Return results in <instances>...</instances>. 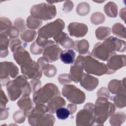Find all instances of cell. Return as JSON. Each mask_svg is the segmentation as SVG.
Masks as SVG:
<instances>
[{
    "instance_id": "obj_19",
    "label": "cell",
    "mask_w": 126,
    "mask_h": 126,
    "mask_svg": "<svg viewBox=\"0 0 126 126\" xmlns=\"http://www.w3.org/2000/svg\"><path fill=\"white\" fill-rule=\"evenodd\" d=\"M53 38L56 43L60 44L64 48L69 49L74 47V42L73 40L70 38L66 33L63 32L54 36Z\"/></svg>"
},
{
    "instance_id": "obj_33",
    "label": "cell",
    "mask_w": 126,
    "mask_h": 126,
    "mask_svg": "<svg viewBox=\"0 0 126 126\" xmlns=\"http://www.w3.org/2000/svg\"><path fill=\"white\" fill-rule=\"evenodd\" d=\"M42 25L41 20L30 16L27 19V26L30 29H36Z\"/></svg>"
},
{
    "instance_id": "obj_4",
    "label": "cell",
    "mask_w": 126,
    "mask_h": 126,
    "mask_svg": "<svg viewBox=\"0 0 126 126\" xmlns=\"http://www.w3.org/2000/svg\"><path fill=\"white\" fill-rule=\"evenodd\" d=\"M60 95L57 86L52 83H48L33 93V101L36 105L44 104L54 97Z\"/></svg>"
},
{
    "instance_id": "obj_13",
    "label": "cell",
    "mask_w": 126,
    "mask_h": 126,
    "mask_svg": "<svg viewBox=\"0 0 126 126\" xmlns=\"http://www.w3.org/2000/svg\"><path fill=\"white\" fill-rule=\"evenodd\" d=\"M48 112L47 105L44 104H36L28 115V121L32 126H38V124L43 116Z\"/></svg>"
},
{
    "instance_id": "obj_26",
    "label": "cell",
    "mask_w": 126,
    "mask_h": 126,
    "mask_svg": "<svg viewBox=\"0 0 126 126\" xmlns=\"http://www.w3.org/2000/svg\"><path fill=\"white\" fill-rule=\"evenodd\" d=\"M89 44L86 39L77 40L74 42L73 48L80 54H85L88 52Z\"/></svg>"
},
{
    "instance_id": "obj_38",
    "label": "cell",
    "mask_w": 126,
    "mask_h": 126,
    "mask_svg": "<svg viewBox=\"0 0 126 126\" xmlns=\"http://www.w3.org/2000/svg\"><path fill=\"white\" fill-rule=\"evenodd\" d=\"M1 33L6 34L10 39H13L19 35V30L15 27H11L6 31Z\"/></svg>"
},
{
    "instance_id": "obj_49",
    "label": "cell",
    "mask_w": 126,
    "mask_h": 126,
    "mask_svg": "<svg viewBox=\"0 0 126 126\" xmlns=\"http://www.w3.org/2000/svg\"><path fill=\"white\" fill-rule=\"evenodd\" d=\"M67 108L69 110L70 112V114L72 115L76 110L77 107L76 105L72 104H68L67 107Z\"/></svg>"
},
{
    "instance_id": "obj_34",
    "label": "cell",
    "mask_w": 126,
    "mask_h": 126,
    "mask_svg": "<svg viewBox=\"0 0 126 126\" xmlns=\"http://www.w3.org/2000/svg\"><path fill=\"white\" fill-rule=\"evenodd\" d=\"M90 7L89 4L86 2L80 3L77 6L76 12L81 16H85L89 13Z\"/></svg>"
},
{
    "instance_id": "obj_8",
    "label": "cell",
    "mask_w": 126,
    "mask_h": 126,
    "mask_svg": "<svg viewBox=\"0 0 126 126\" xmlns=\"http://www.w3.org/2000/svg\"><path fill=\"white\" fill-rule=\"evenodd\" d=\"M62 94L68 101L74 104H81L86 98L85 93L73 85H64L62 88Z\"/></svg>"
},
{
    "instance_id": "obj_21",
    "label": "cell",
    "mask_w": 126,
    "mask_h": 126,
    "mask_svg": "<svg viewBox=\"0 0 126 126\" xmlns=\"http://www.w3.org/2000/svg\"><path fill=\"white\" fill-rule=\"evenodd\" d=\"M19 107L28 117L33 108V102L29 96H22L17 102Z\"/></svg>"
},
{
    "instance_id": "obj_25",
    "label": "cell",
    "mask_w": 126,
    "mask_h": 126,
    "mask_svg": "<svg viewBox=\"0 0 126 126\" xmlns=\"http://www.w3.org/2000/svg\"><path fill=\"white\" fill-rule=\"evenodd\" d=\"M10 38L4 33H0V57L4 58L8 54V46Z\"/></svg>"
},
{
    "instance_id": "obj_32",
    "label": "cell",
    "mask_w": 126,
    "mask_h": 126,
    "mask_svg": "<svg viewBox=\"0 0 126 126\" xmlns=\"http://www.w3.org/2000/svg\"><path fill=\"white\" fill-rule=\"evenodd\" d=\"M55 122L53 115L50 114H46L39 121L38 126H53Z\"/></svg>"
},
{
    "instance_id": "obj_41",
    "label": "cell",
    "mask_w": 126,
    "mask_h": 126,
    "mask_svg": "<svg viewBox=\"0 0 126 126\" xmlns=\"http://www.w3.org/2000/svg\"><path fill=\"white\" fill-rule=\"evenodd\" d=\"M44 75L48 77H52L57 73V69L56 67L52 64H50L49 67L43 71Z\"/></svg>"
},
{
    "instance_id": "obj_31",
    "label": "cell",
    "mask_w": 126,
    "mask_h": 126,
    "mask_svg": "<svg viewBox=\"0 0 126 126\" xmlns=\"http://www.w3.org/2000/svg\"><path fill=\"white\" fill-rule=\"evenodd\" d=\"M36 35V32L32 30H27L20 34L22 39L27 42H30L34 39Z\"/></svg>"
},
{
    "instance_id": "obj_1",
    "label": "cell",
    "mask_w": 126,
    "mask_h": 126,
    "mask_svg": "<svg viewBox=\"0 0 126 126\" xmlns=\"http://www.w3.org/2000/svg\"><path fill=\"white\" fill-rule=\"evenodd\" d=\"M126 42L116 37L111 36L103 42L97 43L94 46L91 55L103 61H107L110 57L115 54V51L125 52Z\"/></svg>"
},
{
    "instance_id": "obj_36",
    "label": "cell",
    "mask_w": 126,
    "mask_h": 126,
    "mask_svg": "<svg viewBox=\"0 0 126 126\" xmlns=\"http://www.w3.org/2000/svg\"><path fill=\"white\" fill-rule=\"evenodd\" d=\"M105 17L103 14L100 12H95L92 15L91 21L93 24L98 25L104 21Z\"/></svg>"
},
{
    "instance_id": "obj_48",
    "label": "cell",
    "mask_w": 126,
    "mask_h": 126,
    "mask_svg": "<svg viewBox=\"0 0 126 126\" xmlns=\"http://www.w3.org/2000/svg\"><path fill=\"white\" fill-rule=\"evenodd\" d=\"M73 7V2L71 1H67L64 3V4L63 5V10L65 12H69L72 9Z\"/></svg>"
},
{
    "instance_id": "obj_44",
    "label": "cell",
    "mask_w": 126,
    "mask_h": 126,
    "mask_svg": "<svg viewBox=\"0 0 126 126\" xmlns=\"http://www.w3.org/2000/svg\"><path fill=\"white\" fill-rule=\"evenodd\" d=\"M31 90L32 92H34L39 89L41 85V82L39 79H35V80H32L31 82Z\"/></svg>"
},
{
    "instance_id": "obj_9",
    "label": "cell",
    "mask_w": 126,
    "mask_h": 126,
    "mask_svg": "<svg viewBox=\"0 0 126 126\" xmlns=\"http://www.w3.org/2000/svg\"><path fill=\"white\" fill-rule=\"evenodd\" d=\"M94 104L88 103L85 105L83 109L77 113L76 120L77 126H91L94 124Z\"/></svg>"
},
{
    "instance_id": "obj_45",
    "label": "cell",
    "mask_w": 126,
    "mask_h": 126,
    "mask_svg": "<svg viewBox=\"0 0 126 126\" xmlns=\"http://www.w3.org/2000/svg\"><path fill=\"white\" fill-rule=\"evenodd\" d=\"M21 42L19 39H15L11 41L10 44V48L11 51L13 52L14 50L20 45H21Z\"/></svg>"
},
{
    "instance_id": "obj_3",
    "label": "cell",
    "mask_w": 126,
    "mask_h": 126,
    "mask_svg": "<svg viewBox=\"0 0 126 126\" xmlns=\"http://www.w3.org/2000/svg\"><path fill=\"white\" fill-rule=\"evenodd\" d=\"M107 99L105 97L98 96L94 109V124L103 125L107 118L114 113L115 106Z\"/></svg>"
},
{
    "instance_id": "obj_15",
    "label": "cell",
    "mask_w": 126,
    "mask_h": 126,
    "mask_svg": "<svg viewBox=\"0 0 126 126\" xmlns=\"http://www.w3.org/2000/svg\"><path fill=\"white\" fill-rule=\"evenodd\" d=\"M62 49L58 45L53 43L50 44L43 50V57L45 58L49 62H53L58 60Z\"/></svg>"
},
{
    "instance_id": "obj_27",
    "label": "cell",
    "mask_w": 126,
    "mask_h": 126,
    "mask_svg": "<svg viewBox=\"0 0 126 126\" xmlns=\"http://www.w3.org/2000/svg\"><path fill=\"white\" fill-rule=\"evenodd\" d=\"M126 115L123 112L113 114L110 118V124L112 126H120L125 121Z\"/></svg>"
},
{
    "instance_id": "obj_42",
    "label": "cell",
    "mask_w": 126,
    "mask_h": 126,
    "mask_svg": "<svg viewBox=\"0 0 126 126\" xmlns=\"http://www.w3.org/2000/svg\"><path fill=\"white\" fill-rule=\"evenodd\" d=\"M58 81L61 84L67 85L71 82V80L70 79L68 74H63L59 76Z\"/></svg>"
},
{
    "instance_id": "obj_10",
    "label": "cell",
    "mask_w": 126,
    "mask_h": 126,
    "mask_svg": "<svg viewBox=\"0 0 126 126\" xmlns=\"http://www.w3.org/2000/svg\"><path fill=\"white\" fill-rule=\"evenodd\" d=\"M19 73V69L12 62H3L0 63V78L1 86L6 85L10 78H15Z\"/></svg>"
},
{
    "instance_id": "obj_7",
    "label": "cell",
    "mask_w": 126,
    "mask_h": 126,
    "mask_svg": "<svg viewBox=\"0 0 126 126\" xmlns=\"http://www.w3.org/2000/svg\"><path fill=\"white\" fill-rule=\"evenodd\" d=\"M64 28V22L61 19L47 24L38 31V36L48 39L63 32Z\"/></svg>"
},
{
    "instance_id": "obj_24",
    "label": "cell",
    "mask_w": 126,
    "mask_h": 126,
    "mask_svg": "<svg viewBox=\"0 0 126 126\" xmlns=\"http://www.w3.org/2000/svg\"><path fill=\"white\" fill-rule=\"evenodd\" d=\"M110 98L115 105L118 108H124L126 106V90H123L116 94V95Z\"/></svg>"
},
{
    "instance_id": "obj_17",
    "label": "cell",
    "mask_w": 126,
    "mask_h": 126,
    "mask_svg": "<svg viewBox=\"0 0 126 126\" xmlns=\"http://www.w3.org/2000/svg\"><path fill=\"white\" fill-rule=\"evenodd\" d=\"M99 83L97 78L88 74L84 73L80 84L85 89L88 91H92L95 89Z\"/></svg>"
},
{
    "instance_id": "obj_37",
    "label": "cell",
    "mask_w": 126,
    "mask_h": 126,
    "mask_svg": "<svg viewBox=\"0 0 126 126\" xmlns=\"http://www.w3.org/2000/svg\"><path fill=\"white\" fill-rule=\"evenodd\" d=\"M11 27H12V23L8 18H0V33L6 31Z\"/></svg>"
},
{
    "instance_id": "obj_6",
    "label": "cell",
    "mask_w": 126,
    "mask_h": 126,
    "mask_svg": "<svg viewBox=\"0 0 126 126\" xmlns=\"http://www.w3.org/2000/svg\"><path fill=\"white\" fill-rule=\"evenodd\" d=\"M83 66L84 70L88 74L97 76L110 74L107 65L105 63L99 62L97 60L89 55L84 57Z\"/></svg>"
},
{
    "instance_id": "obj_40",
    "label": "cell",
    "mask_w": 126,
    "mask_h": 126,
    "mask_svg": "<svg viewBox=\"0 0 126 126\" xmlns=\"http://www.w3.org/2000/svg\"><path fill=\"white\" fill-rule=\"evenodd\" d=\"M43 49L39 47L34 41L33 42L30 47V50L32 54L34 55H38L40 54L43 51Z\"/></svg>"
},
{
    "instance_id": "obj_14",
    "label": "cell",
    "mask_w": 126,
    "mask_h": 126,
    "mask_svg": "<svg viewBox=\"0 0 126 126\" xmlns=\"http://www.w3.org/2000/svg\"><path fill=\"white\" fill-rule=\"evenodd\" d=\"M125 65L126 56L125 55L114 54L107 60L106 65L110 74H112L117 70L125 66Z\"/></svg>"
},
{
    "instance_id": "obj_18",
    "label": "cell",
    "mask_w": 126,
    "mask_h": 126,
    "mask_svg": "<svg viewBox=\"0 0 126 126\" xmlns=\"http://www.w3.org/2000/svg\"><path fill=\"white\" fill-rule=\"evenodd\" d=\"M13 57L16 63L20 66L32 59L29 52L21 45L13 52Z\"/></svg>"
},
{
    "instance_id": "obj_30",
    "label": "cell",
    "mask_w": 126,
    "mask_h": 126,
    "mask_svg": "<svg viewBox=\"0 0 126 126\" xmlns=\"http://www.w3.org/2000/svg\"><path fill=\"white\" fill-rule=\"evenodd\" d=\"M111 33V29L108 27H100L95 31L96 38L99 40H103L107 38Z\"/></svg>"
},
{
    "instance_id": "obj_12",
    "label": "cell",
    "mask_w": 126,
    "mask_h": 126,
    "mask_svg": "<svg viewBox=\"0 0 126 126\" xmlns=\"http://www.w3.org/2000/svg\"><path fill=\"white\" fill-rule=\"evenodd\" d=\"M74 62V63L70 67L68 75L71 80L77 83L80 81L84 74V57L81 55L78 56Z\"/></svg>"
},
{
    "instance_id": "obj_5",
    "label": "cell",
    "mask_w": 126,
    "mask_h": 126,
    "mask_svg": "<svg viewBox=\"0 0 126 126\" xmlns=\"http://www.w3.org/2000/svg\"><path fill=\"white\" fill-rule=\"evenodd\" d=\"M30 13L31 16L35 18L46 21L54 18L56 15L57 11L54 4L43 2L32 6Z\"/></svg>"
},
{
    "instance_id": "obj_35",
    "label": "cell",
    "mask_w": 126,
    "mask_h": 126,
    "mask_svg": "<svg viewBox=\"0 0 126 126\" xmlns=\"http://www.w3.org/2000/svg\"><path fill=\"white\" fill-rule=\"evenodd\" d=\"M56 114L59 119L64 120L68 118L70 115V112L67 108L62 107L56 110Z\"/></svg>"
},
{
    "instance_id": "obj_46",
    "label": "cell",
    "mask_w": 126,
    "mask_h": 126,
    "mask_svg": "<svg viewBox=\"0 0 126 126\" xmlns=\"http://www.w3.org/2000/svg\"><path fill=\"white\" fill-rule=\"evenodd\" d=\"M8 100L6 97L4 93L1 89V98H0V109L5 108L6 105Z\"/></svg>"
},
{
    "instance_id": "obj_29",
    "label": "cell",
    "mask_w": 126,
    "mask_h": 126,
    "mask_svg": "<svg viewBox=\"0 0 126 126\" xmlns=\"http://www.w3.org/2000/svg\"><path fill=\"white\" fill-rule=\"evenodd\" d=\"M113 34L121 38L125 39L126 38V29L125 27L121 23H116L114 25L112 29Z\"/></svg>"
},
{
    "instance_id": "obj_11",
    "label": "cell",
    "mask_w": 126,
    "mask_h": 126,
    "mask_svg": "<svg viewBox=\"0 0 126 126\" xmlns=\"http://www.w3.org/2000/svg\"><path fill=\"white\" fill-rule=\"evenodd\" d=\"M21 73L28 79H39L42 76V71L37 63L31 59L21 65Z\"/></svg>"
},
{
    "instance_id": "obj_47",
    "label": "cell",
    "mask_w": 126,
    "mask_h": 126,
    "mask_svg": "<svg viewBox=\"0 0 126 126\" xmlns=\"http://www.w3.org/2000/svg\"><path fill=\"white\" fill-rule=\"evenodd\" d=\"M97 96H103L108 98L109 96V94L107 91V89L105 88H100L97 92Z\"/></svg>"
},
{
    "instance_id": "obj_23",
    "label": "cell",
    "mask_w": 126,
    "mask_h": 126,
    "mask_svg": "<svg viewBox=\"0 0 126 126\" xmlns=\"http://www.w3.org/2000/svg\"><path fill=\"white\" fill-rule=\"evenodd\" d=\"M75 53L72 49L62 51L60 55L61 61L64 64H72L75 61Z\"/></svg>"
},
{
    "instance_id": "obj_28",
    "label": "cell",
    "mask_w": 126,
    "mask_h": 126,
    "mask_svg": "<svg viewBox=\"0 0 126 126\" xmlns=\"http://www.w3.org/2000/svg\"><path fill=\"white\" fill-rule=\"evenodd\" d=\"M104 11L108 17H116L117 16V6L112 1L109 2L104 6Z\"/></svg>"
},
{
    "instance_id": "obj_2",
    "label": "cell",
    "mask_w": 126,
    "mask_h": 126,
    "mask_svg": "<svg viewBox=\"0 0 126 126\" xmlns=\"http://www.w3.org/2000/svg\"><path fill=\"white\" fill-rule=\"evenodd\" d=\"M27 77L20 75L13 80L9 81L6 84V90L9 98L11 101H15L20 96H29L32 91Z\"/></svg>"
},
{
    "instance_id": "obj_22",
    "label": "cell",
    "mask_w": 126,
    "mask_h": 126,
    "mask_svg": "<svg viewBox=\"0 0 126 126\" xmlns=\"http://www.w3.org/2000/svg\"><path fill=\"white\" fill-rule=\"evenodd\" d=\"M108 88L109 91L113 94H116L122 90H126L125 78L123 80H111L108 84Z\"/></svg>"
},
{
    "instance_id": "obj_43",
    "label": "cell",
    "mask_w": 126,
    "mask_h": 126,
    "mask_svg": "<svg viewBox=\"0 0 126 126\" xmlns=\"http://www.w3.org/2000/svg\"><path fill=\"white\" fill-rule=\"evenodd\" d=\"M14 24L15 27L17 28L21 32H23L26 28L25 26V21L21 18H17L15 19Z\"/></svg>"
},
{
    "instance_id": "obj_39",
    "label": "cell",
    "mask_w": 126,
    "mask_h": 126,
    "mask_svg": "<svg viewBox=\"0 0 126 126\" xmlns=\"http://www.w3.org/2000/svg\"><path fill=\"white\" fill-rule=\"evenodd\" d=\"M26 116L23 112L18 111L14 113L13 115V120L16 123H23L26 119Z\"/></svg>"
},
{
    "instance_id": "obj_16",
    "label": "cell",
    "mask_w": 126,
    "mask_h": 126,
    "mask_svg": "<svg viewBox=\"0 0 126 126\" xmlns=\"http://www.w3.org/2000/svg\"><path fill=\"white\" fill-rule=\"evenodd\" d=\"M67 29L70 35L76 37L84 36L88 30L87 26L85 24L76 22L70 23L68 26Z\"/></svg>"
},
{
    "instance_id": "obj_20",
    "label": "cell",
    "mask_w": 126,
    "mask_h": 126,
    "mask_svg": "<svg viewBox=\"0 0 126 126\" xmlns=\"http://www.w3.org/2000/svg\"><path fill=\"white\" fill-rule=\"evenodd\" d=\"M65 100L60 95L56 96L51 99L47 103V107L48 109V112L54 114L56 112L57 109L60 107H63L65 105Z\"/></svg>"
}]
</instances>
